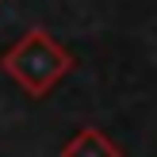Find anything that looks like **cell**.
Instances as JSON below:
<instances>
[{
  "instance_id": "obj_2",
  "label": "cell",
  "mask_w": 157,
  "mask_h": 157,
  "mask_svg": "<svg viewBox=\"0 0 157 157\" xmlns=\"http://www.w3.org/2000/svg\"><path fill=\"white\" fill-rule=\"evenodd\" d=\"M61 157H119V153H115V146L107 142L104 134H96V130H81V134L73 138V146H69Z\"/></svg>"
},
{
  "instance_id": "obj_1",
  "label": "cell",
  "mask_w": 157,
  "mask_h": 157,
  "mask_svg": "<svg viewBox=\"0 0 157 157\" xmlns=\"http://www.w3.org/2000/svg\"><path fill=\"white\" fill-rule=\"evenodd\" d=\"M4 69L31 92V96H42L58 84V77L69 69V54L54 42L46 31H31L15 42V50L4 58Z\"/></svg>"
}]
</instances>
